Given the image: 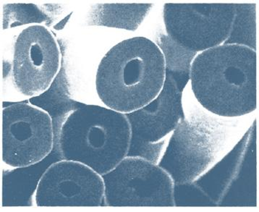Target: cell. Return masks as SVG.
Returning a JSON list of instances; mask_svg holds the SVG:
<instances>
[{
	"mask_svg": "<svg viewBox=\"0 0 259 212\" xmlns=\"http://www.w3.org/2000/svg\"><path fill=\"white\" fill-rule=\"evenodd\" d=\"M64 78L72 100L128 114L160 94L166 80L164 54L145 36L114 44L96 64L63 60Z\"/></svg>",
	"mask_w": 259,
	"mask_h": 212,
	"instance_id": "cell-1",
	"label": "cell"
},
{
	"mask_svg": "<svg viewBox=\"0 0 259 212\" xmlns=\"http://www.w3.org/2000/svg\"><path fill=\"white\" fill-rule=\"evenodd\" d=\"M195 98L223 117H238L257 107L256 51L238 45H220L197 54L190 70Z\"/></svg>",
	"mask_w": 259,
	"mask_h": 212,
	"instance_id": "cell-2",
	"label": "cell"
},
{
	"mask_svg": "<svg viewBox=\"0 0 259 212\" xmlns=\"http://www.w3.org/2000/svg\"><path fill=\"white\" fill-rule=\"evenodd\" d=\"M131 141L125 114L79 102L62 115L55 135L62 159L78 161L102 176L127 156Z\"/></svg>",
	"mask_w": 259,
	"mask_h": 212,
	"instance_id": "cell-3",
	"label": "cell"
},
{
	"mask_svg": "<svg viewBox=\"0 0 259 212\" xmlns=\"http://www.w3.org/2000/svg\"><path fill=\"white\" fill-rule=\"evenodd\" d=\"M3 100L23 102L41 97L63 64L61 47L50 27L24 25L2 33Z\"/></svg>",
	"mask_w": 259,
	"mask_h": 212,
	"instance_id": "cell-4",
	"label": "cell"
},
{
	"mask_svg": "<svg viewBox=\"0 0 259 212\" xmlns=\"http://www.w3.org/2000/svg\"><path fill=\"white\" fill-rule=\"evenodd\" d=\"M55 144L53 119L48 111L31 102H15L3 109V169L30 167L51 154Z\"/></svg>",
	"mask_w": 259,
	"mask_h": 212,
	"instance_id": "cell-5",
	"label": "cell"
},
{
	"mask_svg": "<svg viewBox=\"0 0 259 212\" xmlns=\"http://www.w3.org/2000/svg\"><path fill=\"white\" fill-rule=\"evenodd\" d=\"M102 178L105 206H176L172 178L144 158L127 156Z\"/></svg>",
	"mask_w": 259,
	"mask_h": 212,
	"instance_id": "cell-6",
	"label": "cell"
},
{
	"mask_svg": "<svg viewBox=\"0 0 259 212\" xmlns=\"http://www.w3.org/2000/svg\"><path fill=\"white\" fill-rule=\"evenodd\" d=\"M236 4L166 3V36L188 51L198 54L223 45L231 33Z\"/></svg>",
	"mask_w": 259,
	"mask_h": 212,
	"instance_id": "cell-7",
	"label": "cell"
},
{
	"mask_svg": "<svg viewBox=\"0 0 259 212\" xmlns=\"http://www.w3.org/2000/svg\"><path fill=\"white\" fill-rule=\"evenodd\" d=\"M183 92L166 73L157 97L142 108L125 114L131 129L127 156H139L158 164L171 134L185 118Z\"/></svg>",
	"mask_w": 259,
	"mask_h": 212,
	"instance_id": "cell-8",
	"label": "cell"
},
{
	"mask_svg": "<svg viewBox=\"0 0 259 212\" xmlns=\"http://www.w3.org/2000/svg\"><path fill=\"white\" fill-rule=\"evenodd\" d=\"M102 176L78 161L60 159L42 173L31 198L35 206L104 205Z\"/></svg>",
	"mask_w": 259,
	"mask_h": 212,
	"instance_id": "cell-9",
	"label": "cell"
},
{
	"mask_svg": "<svg viewBox=\"0 0 259 212\" xmlns=\"http://www.w3.org/2000/svg\"><path fill=\"white\" fill-rule=\"evenodd\" d=\"M218 148L211 129L185 117L173 131L157 164L171 176L175 185L188 184L212 164Z\"/></svg>",
	"mask_w": 259,
	"mask_h": 212,
	"instance_id": "cell-10",
	"label": "cell"
},
{
	"mask_svg": "<svg viewBox=\"0 0 259 212\" xmlns=\"http://www.w3.org/2000/svg\"><path fill=\"white\" fill-rule=\"evenodd\" d=\"M153 4H97L89 10L88 26L122 28L134 31L149 14Z\"/></svg>",
	"mask_w": 259,
	"mask_h": 212,
	"instance_id": "cell-11",
	"label": "cell"
},
{
	"mask_svg": "<svg viewBox=\"0 0 259 212\" xmlns=\"http://www.w3.org/2000/svg\"><path fill=\"white\" fill-rule=\"evenodd\" d=\"M165 57L166 73L171 75L182 92L190 80V70L193 59L197 55L171 41L167 36L160 38L157 44Z\"/></svg>",
	"mask_w": 259,
	"mask_h": 212,
	"instance_id": "cell-12",
	"label": "cell"
},
{
	"mask_svg": "<svg viewBox=\"0 0 259 212\" xmlns=\"http://www.w3.org/2000/svg\"><path fill=\"white\" fill-rule=\"evenodd\" d=\"M256 5L236 4V15L230 36L224 44L238 45L255 50Z\"/></svg>",
	"mask_w": 259,
	"mask_h": 212,
	"instance_id": "cell-13",
	"label": "cell"
},
{
	"mask_svg": "<svg viewBox=\"0 0 259 212\" xmlns=\"http://www.w3.org/2000/svg\"><path fill=\"white\" fill-rule=\"evenodd\" d=\"M3 31L24 25H47L50 18L45 10L34 4L3 5Z\"/></svg>",
	"mask_w": 259,
	"mask_h": 212,
	"instance_id": "cell-14",
	"label": "cell"
}]
</instances>
